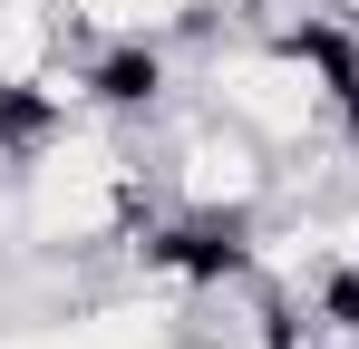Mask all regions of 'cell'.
I'll use <instances>...</instances> for the list:
<instances>
[{
  "label": "cell",
  "instance_id": "3957f363",
  "mask_svg": "<svg viewBox=\"0 0 359 349\" xmlns=\"http://www.w3.org/2000/svg\"><path fill=\"white\" fill-rule=\"evenodd\" d=\"M59 20L88 39V49H107V39H156V10H146V0H59Z\"/></svg>",
  "mask_w": 359,
  "mask_h": 349
},
{
  "label": "cell",
  "instance_id": "8992f818",
  "mask_svg": "<svg viewBox=\"0 0 359 349\" xmlns=\"http://www.w3.org/2000/svg\"><path fill=\"white\" fill-rule=\"evenodd\" d=\"M175 349H204V340H175Z\"/></svg>",
  "mask_w": 359,
  "mask_h": 349
},
{
  "label": "cell",
  "instance_id": "277c9868",
  "mask_svg": "<svg viewBox=\"0 0 359 349\" xmlns=\"http://www.w3.org/2000/svg\"><path fill=\"white\" fill-rule=\"evenodd\" d=\"M29 136H39V126H29V107H20V97H10V88H0V156H20V146H29Z\"/></svg>",
  "mask_w": 359,
  "mask_h": 349
},
{
  "label": "cell",
  "instance_id": "5b68a950",
  "mask_svg": "<svg viewBox=\"0 0 359 349\" xmlns=\"http://www.w3.org/2000/svg\"><path fill=\"white\" fill-rule=\"evenodd\" d=\"M0 233H10V204H0Z\"/></svg>",
  "mask_w": 359,
  "mask_h": 349
},
{
  "label": "cell",
  "instance_id": "6da1fadb",
  "mask_svg": "<svg viewBox=\"0 0 359 349\" xmlns=\"http://www.w3.org/2000/svg\"><path fill=\"white\" fill-rule=\"evenodd\" d=\"M272 146L252 136V126H233L224 107H194L165 136V165H156V184H165V214H194V224H252L262 204H272Z\"/></svg>",
  "mask_w": 359,
  "mask_h": 349
},
{
  "label": "cell",
  "instance_id": "7a4b0ae2",
  "mask_svg": "<svg viewBox=\"0 0 359 349\" xmlns=\"http://www.w3.org/2000/svg\"><path fill=\"white\" fill-rule=\"evenodd\" d=\"M78 58V29L59 20V0H0V88L29 107L49 78Z\"/></svg>",
  "mask_w": 359,
  "mask_h": 349
}]
</instances>
